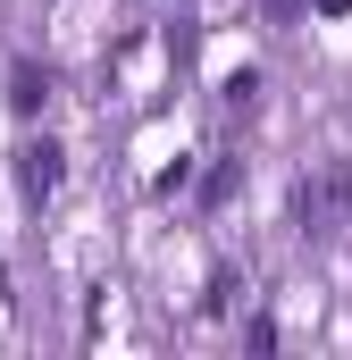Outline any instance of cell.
Instances as JSON below:
<instances>
[{
  "label": "cell",
  "mask_w": 352,
  "mask_h": 360,
  "mask_svg": "<svg viewBox=\"0 0 352 360\" xmlns=\"http://www.w3.org/2000/svg\"><path fill=\"white\" fill-rule=\"evenodd\" d=\"M352 210V160H327L319 176H302V193H294V226L302 235H336Z\"/></svg>",
  "instance_id": "obj_1"
},
{
  "label": "cell",
  "mask_w": 352,
  "mask_h": 360,
  "mask_svg": "<svg viewBox=\"0 0 352 360\" xmlns=\"http://www.w3.org/2000/svg\"><path fill=\"white\" fill-rule=\"evenodd\" d=\"M17 184H25V201H42L59 184V143H25L17 151Z\"/></svg>",
  "instance_id": "obj_2"
}]
</instances>
